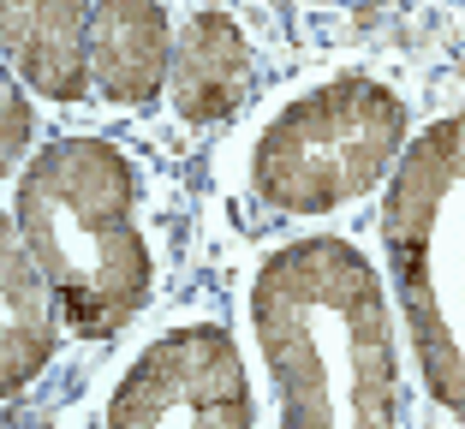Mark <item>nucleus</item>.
Returning a JSON list of instances; mask_svg holds the SVG:
<instances>
[{
    "label": "nucleus",
    "mask_w": 465,
    "mask_h": 429,
    "mask_svg": "<svg viewBox=\"0 0 465 429\" xmlns=\"http://www.w3.org/2000/svg\"><path fill=\"white\" fill-rule=\"evenodd\" d=\"M251 322L281 429H400L388 292L352 239L311 233L269 250L251 280Z\"/></svg>",
    "instance_id": "f257e3e1"
},
{
    "label": "nucleus",
    "mask_w": 465,
    "mask_h": 429,
    "mask_svg": "<svg viewBox=\"0 0 465 429\" xmlns=\"http://www.w3.org/2000/svg\"><path fill=\"white\" fill-rule=\"evenodd\" d=\"M406 102L376 78H334L287 102L251 150V185L281 215H329L406 155Z\"/></svg>",
    "instance_id": "20e7f679"
},
{
    "label": "nucleus",
    "mask_w": 465,
    "mask_h": 429,
    "mask_svg": "<svg viewBox=\"0 0 465 429\" xmlns=\"http://www.w3.org/2000/svg\"><path fill=\"white\" fill-rule=\"evenodd\" d=\"M251 96V48L245 30L227 13H192L179 24L173 42V78H167V102L179 108V120L215 125L227 113H239V102Z\"/></svg>",
    "instance_id": "0eeeda50"
},
{
    "label": "nucleus",
    "mask_w": 465,
    "mask_h": 429,
    "mask_svg": "<svg viewBox=\"0 0 465 429\" xmlns=\"http://www.w3.org/2000/svg\"><path fill=\"white\" fill-rule=\"evenodd\" d=\"M102 429H251V382L215 322L162 334L120 375Z\"/></svg>",
    "instance_id": "39448f33"
},
{
    "label": "nucleus",
    "mask_w": 465,
    "mask_h": 429,
    "mask_svg": "<svg viewBox=\"0 0 465 429\" xmlns=\"http://www.w3.org/2000/svg\"><path fill=\"white\" fill-rule=\"evenodd\" d=\"M13 227L60 317L84 340H114L150 298V245L137 227V167L108 138H54L13 191Z\"/></svg>",
    "instance_id": "f03ea898"
},
{
    "label": "nucleus",
    "mask_w": 465,
    "mask_h": 429,
    "mask_svg": "<svg viewBox=\"0 0 465 429\" xmlns=\"http://www.w3.org/2000/svg\"><path fill=\"white\" fill-rule=\"evenodd\" d=\"M6 167H18L30 155V102L18 96V83H6V143H0Z\"/></svg>",
    "instance_id": "9d476101"
},
{
    "label": "nucleus",
    "mask_w": 465,
    "mask_h": 429,
    "mask_svg": "<svg viewBox=\"0 0 465 429\" xmlns=\"http://www.w3.org/2000/svg\"><path fill=\"white\" fill-rule=\"evenodd\" d=\"M382 245L430 400L465 417V113L406 143L382 197Z\"/></svg>",
    "instance_id": "7ed1b4c3"
},
{
    "label": "nucleus",
    "mask_w": 465,
    "mask_h": 429,
    "mask_svg": "<svg viewBox=\"0 0 465 429\" xmlns=\"http://www.w3.org/2000/svg\"><path fill=\"white\" fill-rule=\"evenodd\" d=\"M6 54L36 96L78 102L96 83L90 78V6L78 0L6 6Z\"/></svg>",
    "instance_id": "6e6552de"
},
{
    "label": "nucleus",
    "mask_w": 465,
    "mask_h": 429,
    "mask_svg": "<svg viewBox=\"0 0 465 429\" xmlns=\"http://www.w3.org/2000/svg\"><path fill=\"white\" fill-rule=\"evenodd\" d=\"M54 346H60V305L42 268L30 263L18 227H6V239H0V388L6 394L30 388L48 370Z\"/></svg>",
    "instance_id": "1a4fd4ad"
},
{
    "label": "nucleus",
    "mask_w": 465,
    "mask_h": 429,
    "mask_svg": "<svg viewBox=\"0 0 465 429\" xmlns=\"http://www.w3.org/2000/svg\"><path fill=\"white\" fill-rule=\"evenodd\" d=\"M90 78L108 102L143 108L173 78V24L155 0H102L90 6Z\"/></svg>",
    "instance_id": "423d86ee"
}]
</instances>
